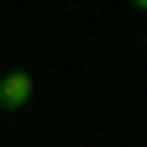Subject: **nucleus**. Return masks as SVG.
<instances>
[{
  "label": "nucleus",
  "instance_id": "obj_1",
  "mask_svg": "<svg viewBox=\"0 0 147 147\" xmlns=\"http://www.w3.org/2000/svg\"><path fill=\"white\" fill-rule=\"evenodd\" d=\"M26 95H32V79L26 74H5V79H0V105H26Z\"/></svg>",
  "mask_w": 147,
  "mask_h": 147
}]
</instances>
